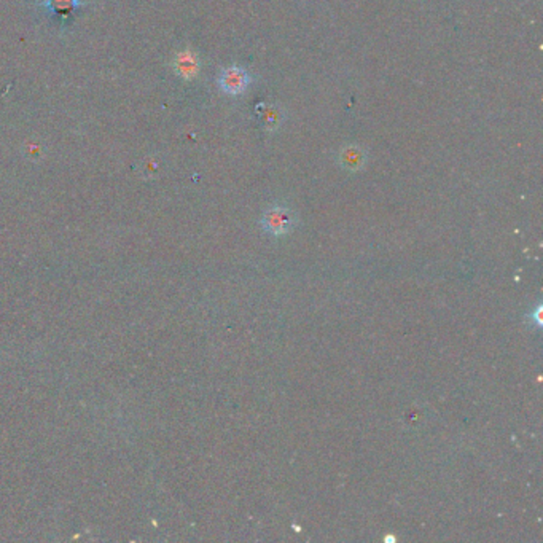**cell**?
Wrapping results in <instances>:
<instances>
[{"instance_id": "6da1fadb", "label": "cell", "mask_w": 543, "mask_h": 543, "mask_svg": "<svg viewBox=\"0 0 543 543\" xmlns=\"http://www.w3.org/2000/svg\"><path fill=\"white\" fill-rule=\"evenodd\" d=\"M295 214L289 208H284V206H273V208L264 211L262 217L263 230L273 236L287 235V233L295 228Z\"/></svg>"}, {"instance_id": "7a4b0ae2", "label": "cell", "mask_w": 543, "mask_h": 543, "mask_svg": "<svg viewBox=\"0 0 543 543\" xmlns=\"http://www.w3.org/2000/svg\"><path fill=\"white\" fill-rule=\"evenodd\" d=\"M249 85V77L239 67H228L220 75V86L225 93L239 94Z\"/></svg>"}, {"instance_id": "3957f363", "label": "cell", "mask_w": 543, "mask_h": 543, "mask_svg": "<svg viewBox=\"0 0 543 543\" xmlns=\"http://www.w3.org/2000/svg\"><path fill=\"white\" fill-rule=\"evenodd\" d=\"M176 69L180 75L184 77H193L198 70V62L196 57L193 56L190 51H184L180 53L176 60Z\"/></svg>"}, {"instance_id": "277c9868", "label": "cell", "mask_w": 543, "mask_h": 543, "mask_svg": "<svg viewBox=\"0 0 543 543\" xmlns=\"http://www.w3.org/2000/svg\"><path fill=\"white\" fill-rule=\"evenodd\" d=\"M77 4H79V0H47V2H45V5L50 6V9L55 10L56 13H61L62 16L66 15V13L72 11Z\"/></svg>"}, {"instance_id": "5b68a950", "label": "cell", "mask_w": 543, "mask_h": 543, "mask_svg": "<svg viewBox=\"0 0 543 543\" xmlns=\"http://www.w3.org/2000/svg\"><path fill=\"white\" fill-rule=\"evenodd\" d=\"M362 161H364V155H362V152L355 150V148H349V150L342 153V163H345L349 169H357L362 164Z\"/></svg>"}, {"instance_id": "8992f818", "label": "cell", "mask_w": 543, "mask_h": 543, "mask_svg": "<svg viewBox=\"0 0 543 543\" xmlns=\"http://www.w3.org/2000/svg\"><path fill=\"white\" fill-rule=\"evenodd\" d=\"M279 113H277L276 108H267L263 113V123L268 129H273L277 126V121H279Z\"/></svg>"}]
</instances>
